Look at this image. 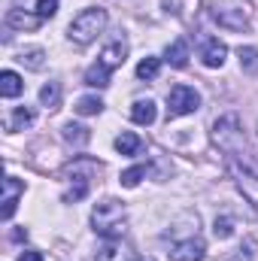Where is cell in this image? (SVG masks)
Segmentation results:
<instances>
[{
    "label": "cell",
    "instance_id": "6da1fadb",
    "mask_svg": "<svg viewBox=\"0 0 258 261\" xmlns=\"http://www.w3.org/2000/svg\"><path fill=\"white\" fill-rule=\"evenodd\" d=\"M225 170L231 173V179L237 182V189L243 192V197L258 206V161L246 149L225 152Z\"/></svg>",
    "mask_w": 258,
    "mask_h": 261
},
{
    "label": "cell",
    "instance_id": "7a4b0ae2",
    "mask_svg": "<svg viewBox=\"0 0 258 261\" xmlns=\"http://www.w3.org/2000/svg\"><path fill=\"white\" fill-rule=\"evenodd\" d=\"M91 228L104 240H122L125 231H128V213H125V206L119 200H113V197L94 203V210H91Z\"/></svg>",
    "mask_w": 258,
    "mask_h": 261
},
{
    "label": "cell",
    "instance_id": "3957f363",
    "mask_svg": "<svg viewBox=\"0 0 258 261\" xmlns=\"http://www.w3.org/2000/svg\"><path fill=\"white\" fill-rule=\"evenodd\" d=\"M100 164L94 158H73L70 164L64 167V203H79L82 197L91 192V182L97 176Z\"/></svg>",
    "mask_w": 258,
    "mask_h": 261
},
{
    "label": "cell",
    "instance_id": "277c9868",
    "mask_svg": "<svg viewBox=\"0 0 258 261\" xmlns=\"http://www.w3.org/2000/svg\"><path fill=\"white\" fill-rule=\"evenodd\" d=\"M104 28H107V9L88 6V9H82V12L70 21L67 37H70L76 46H88L91 40H97V34H100Z\"/></svg>",
    "mask_w": 258,
    "mask_h": 261
},
{
    "label": "cell",
    "instance_id": "5b68a950",
    "mask_svg": "<svg viewBox=\"0 0 258 261\" xmlns=\"http://www.w3.org/2000/svg\"><path fill=\"white\" fill-rule=\"evenodd\" d=\"M213 140L222 146V152H237V149H246V134L240 130V119L231 113V116H222L216 125H213Z\"/></svg>",
    "mask_w": 258,
    "mask_h": 261
},
{
    "label": "cell",
    "instance_id": "8992f818",
    "mask_svg": "<svg viewBox=\"0 0 258 261\" xmlns=\"http://www.w3.org/2000/svg\"><path fill=\"white\" fill-rule=\"evenodd\" d=\"M200 107V94L189 85H173L167 94V119H179V116H192Z\"/></svg>",
    "mask_w": 258,
    "mask_h": 261
},
{
    "label": "cell",
    "instance_id": "52a82bcc",
    "mask_svg": "<svg viewBox=\"0 0 258 261\" xmlns=\"http://www.w3.org/2000/svg\"><path fill=\"white\" fill-rule=\"evenodd\" d=\"M203 252H207V246H203V240L197 237V234H189L186 240H176L173 246H170V261H200L203 258Z\"/></svg>",
    "mask_w": 258,
    "mask_h": 261
},
{
    "label": "cell",
    "instance_id": "ba28073f",
    "mask_svg": "<svg viewBox=\"0 0 258 261\" xmlns=\"http://www.w3.org/2000/svg\"><path fill=\"white\" fill-rule=\"evenodd\" d=\"M21 195H24V182H21V179H15V176H6V179H3V210H0L3 222H9V219H12V213H15L18 197H21Z\"/></svg>",
    "mask_w": 258,
    "mask_h": 261
},
{
    "label": "cell",
    "instance_id": "9c48e42d",
    "mask_svg": "<svg viewBox=\"0 0 258 261\" xmlns=\"http://www.w3.org/2000/svg\"><path fill=\"white\" fill-rule=\"evenodd\" d=\"M225 58H228V46L222 43V40H216V37H207L203 40V46H200V61L203 67H222L225 64Z\"/></svg>",
    "mask_w": 258,
    "mask_h": 261
},
{
    "label": "cell",
    "instance_id": "30bf717a",
    "mask_svg": "<svg viewBox=\"0 0 258 261\" xmlns=\"http://www.w3.org/2000/svg\"><path fill=\"white\" fill-rule=\"evenodd\" d=\"M94 261H137V258H134V252H131L122 240H107L97 249V258Z\"/></svg>",
    "mask_w": 258,
    "mask_h": 261
},
{
    "label": "cell",
    "instance_id": "8fae6325",
    "mask_svg": "<svg viewBox=\"0 0 258 261\" xmlns=\"http://www.w3.org/2000/svg\"><path fill=\"white\" fill-rule=\"evenodd\" d=\"M125 55H128V43H125V40H113V43L100 52L97 61L107 67V70H116V67L125 64Z\"/></svg>",
    "mask_w": 258,
    "mask_h": 261
},
{
    "label": "cell",
    "instance_id": "7c38bea8",
    "mask_svg": "<svg viewBox=\"0 0 258 261\" xmlns=\"http://www.w3.org/2000/svg\"><path fill=\"white\" fill-rule=\"evenodd\" d=\"M155 116H158V110H155V103L149 97L146 100H134V107H131V122L134 125H152Z\"/></svg>",
    "mask_w": 258,
    "mask_h": 261
},
{
    "label": "cell",
    "instance_id": "4fadbf2b",
    "mask_svg": "<svg viewBox=\"0 0 258 261\" xmlns=\"http://www.w3.org/2000/svg\"><path fill=\"white\" fill-rule=\"evenodd\" d=\"M164 61L170 67H176V70H183V67L189 64V43L186 40H173L167 46V52H164Z\"/></svg>",
    "mask_w": 258,
    "mask_h": 261
},
{
    "label": "cell",
    "instance_id": "5bb4252c",
    "mask_svg": "<svg viewBox=\"0 0 258 261\" xmlns=\"http://www.w3.org/2000/svg\"><path fill=\"white\" fill-rule=\"evenodd\" d=\"M34 119H37V116H34L31 107H15L12 116L6 119V130H12V134H15V130H24L28 125H34Z\"/></svg>",
    "mask_w": 258,
    "mask_h": 261
},
{
    "label": "cell",
    "instance_id": "9a60e30c",
    "mask_svg": "<svg viewBox=\"0 0 258 261\" xmlns=\"http://www.w3.org/2000/svg\"><path fill=\"white\" fill-rule=\"evenodd\" d=\"M21 88H24V82H21L18 73H12V70H3L0 73V94L3 97H18Z\"/></svg>",
    "mask_w": 258,
    "mask_h": 261
},
{
    "label": "cell",
    "instance_id": "2e32d148",
    "mask_svg": "<svg viewBox=\"0 0 258 261\" xmlns=\"http://www.w3.org/2000/svg\"><path fill=\"white\" fill-rule=\"evenodd\" d=\"M110 76H113V70H107V67L100 64H91L85 70V85H91V88H107L110 85Z\"/></svg>",
    "mask_w": 258,
    "mask_h": 261
},
{
    "label": "cell",
    "instance_id": "e0dca14e",
    "mask_svg": "<svg viewBox=\"0 0 258 261\" xmlns=\"http://www.w3.org/2000/svg\"><path fill=\"white\" fill-rule=\"evenodd\" d=\"M216 18L225 24V28H234V31H243L249 21H246V15H243V9H216Z\"/></svg>",
    "mask_w": 258,
    "mask_h": 261
},
{
    "label": "cell",
    "instance_id": "ac0fdd59",
    "mask_svg": "<svg viewBox=\"0 0 258 261\" xmlns=\"http://www.w3.org/2000/svg\"><path fill=\"white\" fill-rule=\"evenodd\" d=\"M40 21H43L40 15H24L21 9H9V15H6V24H9V28H18V31H24V28L31 31V28H37Z\"/></svg>",
    "mask_w": 258,
    "mask_h": 261
},
{
    "label": "cell",
    "instance_id": "d6986e66",
    "mask_svg": "<svg viewBox=\"0 0 258 261\" xmlns=\"http://www.w3.org/2000/svg\"><path fill=\"white\" fill-rule=\"evenodd\" d=\"M116 149H119L122 155H137V152L143 149V140H140L137 134L125 130V134H119V137H116Z\"/></svg>",
    "mask_w": 258,
    "mask_h": 261
},
{
    "label": "cell",
    "instance_id": "ffe728a7",
    "mask_svg": "<svg viewBox=\"0 0 258 261\" xmlns=\"http://www.w3.org/2000/svg\"><path fill=\"white\" fill-rule=\"evenodd\" d=\"M40 103H43L46 110H58V103H61V88H58V82L43 85V91H40Z\"/></svg>",
    "mask_w": 258,
    "mask_h": 261
},
{
    "label": "cell",
    "instance_id": "44dd1931",
    "mask_svg": "<svg viewBox=\"0 0 258 261\" xmlns=\"http://www.w3.org/2000/svg\"><path fill=\"white\" fill-rule=\"evenodd\" d=\"M104 110V100L100 97H94V94H88V97H79L76 100V113L79 116H97Z\"/></svg>",
    "mask_w": 258,
    "mask_h": 261
},
{
    "label": "cell",
    "instance_id": "7402d4cb",
    "mask_svg": "<svg viewBox=\"0 0 258 261\" xmlns=\"http://www.w3.org/2000/svg\"><path fill=\"white\" fill-rule=\"evenodd\" d=\"M64 140L67 143H73V146H85L88 140H91V134H88V128H82V125H64Z\"/></svg>",
    "mask_w": 258,
    "mask_h": 261
},
{
    "label": "cell",
    "instance_id": "603a6c76",
    "mask_svg": "<svg viewBox=\"0 0 258 261\" xmlns=\"http://www.w3.org/2000/svg\"><path fill=\"white\" fill-rule=\"evenodd\" d=\"M146 173H149V167H146V164H137V167H131V170L122 173V179H119V182H122L125 189H134V186H140V179H143Z\"/></svg>",
    "mask_w": 258,
    "mask_h": 261
},
{
    "label": "cell",
    "instance_id": "cb8c5ba5",
    "mask_svg": "<svg viewBox=\"0 0 258 261\" xmlns=\"http://www.w3.org/2000/svg\"><path fill=\"white\" fill-rule=\"evenodd\" d=\"M158 70H161V61H158V58H143V61L137 64V76L149 82V79L158 76Z\"/></svg>",
    "mask_w": 258,
    "mask_h": 261
},
{
    "label": "cell",
    "instance_id": "d4e9b609",
    "mask_svg": "<svg viewBox=\"0 0 258 261\" xmlns=\"http://www.w3.org/2000/svg\"><path fill=\"white\" fill-rule=\"evenodd\" d=\"M240 67L246 73H258V49H240Z\"/></svg>",
    "mask_w": 258,
    "mask_h": 261
},
{
    "label": "cell",
    "instance_id": "484cf974",
    "mask_svg": "<svg viewBox=\"0 0 258 261\" xmlns=\"http://www.w3.org/2000/svg\"><path fill=\"white\" fill-rule=\"evenodd\" d=\"M18 61L24 67H31V70H40L43 67V49H28V52H21Z\"/></svg>",
    "mask_w": 258,
    "mask_h": 261
},
{
    "label": "cell",
    "instance_id": "4316f807",
    "mask_svg": "<svg viewBox=\"0 0 258 261\" xmlns=\"http://www.w3.org/2000/svg\"><path fill=\"white\" fill-rule=\"evenodd\" d=\"M55 12H58V0H40L37 3V15L40 18H52Z\"/></svg>",
    "mask_w": 258,
    "mask_h": 261
},
{
    "label": "cell",
    "instance_id": "83f0119b",
    "mask_svg": "<svg viewBox=\"0 0 258 261\" xmlns=\"http://www.w3.org/2000/svg\"><path fill=\"white\" fill-rule=\"evenodd\" d=\"M213 231H216V237H222V240L231 237V231H234V228H231V219H216V228H213Z\"/></svg>",
    "mask_w": 258,
    "mask_h": 261
},
{
    "label": "cell",
    "instance_id": "f1b7e54d",
    "mask_svg": "<svg viewBox=\"0 0 258 261\" xmlns=\"http://www.w3.org/2000/svg\"><path fill=\"white\" fill-rule=\"evenodd\" d=\"M18 261H46V258H43V255H40L37 249H24V252L18 255Z\"/></svg>",
    "mask_w": 258,
    "mask_h": 261
},
{
    "label": "cell",
    "instance_id": "f546056e",
    "mask_svg": "<svg viewBox=\"0 0 258 261\" xmlns=\"http://www.w3.org/2000/svg\"><path fill=\"white\" fill-rule=\"evenodd\" d=\"M137 261H155V258H137Z\"/></svg>",
    "mask_w": 258,
    "mask_h": 261
}]
</instances>
